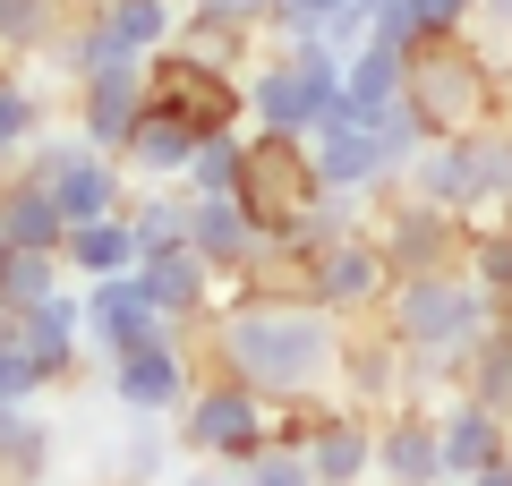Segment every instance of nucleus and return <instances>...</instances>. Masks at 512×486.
<instances>
[{
  "label": "nucleus",
  "mask_w": 512,
  "mask_h": 486,
  "mask_svg": "<svg viewBox=\"0 0 512 486\" xmlns=\"http://www.w3.org/2000/svg\"><path fill=\"white\" fill-rule=\"evenodd\" d=\"M197 367L239 376L256 401L333 393V367H342V316H325V307L222 299L214 324H205V342H197Z\"/></svg>",
  "instance_id": "1"
},
{
  "label": "nucleus",
  "mask_w": 512,
  "mask_h": 486,
  "mask_svg": "<svg viewBox=\"0 0 512 486\" xmlns=\"http://www.w3.org/2000/svg\"><path fill=\"white\" fill-rule=\"evenodd\" d=\"M376 324H384V342L402 350L410 393H444V384H461L470 350L487 342L495 299L470 282V265H453V273H393L384 299H376Z\"/></svg>",
  "instance_id": "2"
},
{
  "label": "nucleus",
  "mask_w": 512,
  "mask_h": 486,
  "mask_svg": "<svg viewBox=\"0 0 512 486\" xmlns=\"http://www.w3.org/2000/svg\"><path fill=\"white\" fill-rule=\"evenodd\" d=\"M402 111L427 137H470L487 120H512V69L478 35H427L402 52Z\"/></svg>",
  "instance_id": "3"
},
{
  "label": "nucleus",
  "mask_w": 512,
  "mask_h": 486,
  "mask_svg": "<svg viewBox=\"0 0 512 486\" xmlns=\"http://www.w3.org/2000/svg\"><path fill=\"white\" fill-rule=\"evenodd\" d=\"M342 43L325 35H291L265 43V60L239 69V94H248V128H282V137H325V128L350 120L342 103Z\"/></svg>",
  "instance_id": "4"
},
{
  "label": "nucleus",
  "mask_w": 512,
  "mask_h": 486,
  "mask_svg": "<svg viewBox=\"0 0 512 486\" xmlns=\"http://www.w3.org/2000/svg\"><path fill=\"white\" fill-rule=\"evenodd\" d=\"M171 444H180L188 461L239 469V461H256V452L274 444V401H256L248 384L222 376V367H197L188 401L171 410Z\"/></svg>",
  "instance_id": "5"
},
{
  "label": "nucleus",
  "mask_w": 512,
  "mask_h": 486,
  "mask_svg": "<svg viewBox=\"0 0 512 486\" xmlns=\"http://www.w3.org/2000/svg\"><path fill=\"white\" fill-rule=\"evenodd\" d=\"M308 205H316V154H308V137L248 128V145H239V214L256 222V239H291Z\"/></svg>",
  "instance_id": "6"
},
{
  "label": "nucleus",
  "mask_w": 512,
  "mask_h": 486,
  "mask_svg": "<svg viewBox=\"0 0 512 486\" xmlns=\"http://www.w3.org/2000/svg\"><path fill=\"white\" fill-rule=\"evenodd\" d=\"M367 231H376V248H384V273H453L461 256H470V222L419 205L402 180H384L376 197H367Z\"/></svg>",
  "instance_id": "7"
},
{
  "label": "nucleus",
  "mask_w": 512,
  "mask_h": 486,
  "mask_svg": "<svg viewBox=\"0 0 512 486\" xmlns=\"http://www.w3.org/2000/svg\"><path fill=\"white\" fill-rule=\"evenodd\" d=\"M146 111H163V120H188L197 137L248 128V94H239V69H205V60H197V52H180V43L146 52Z\"/></svg>",
  "instance_id": "8"
},
{
  "label": "nucleus",
  "mask_w": 512,
  "mask_h": 486,
  "mask_svg": "<svg viewBox=\"0 0 512 486\" xmlns=\"http://www.w3.org/2000/svg\"><path fill=\"white\" fill-rule=\"evenodd\" d=\"M188 384H197V350L171 342V333H154V342L103 359V393H111L120 418H171L188 401Z\"/></svg>",
  "instance_id": "9"
},
{
  "label": "nucleus",
  "mask_w": 512,
  "mask_h": 486,
  "mask_svg": "<svg viewBox=\"0 0 512 486\" xmlns=\"http://www.w3.org/2000/svg\"><path fill=\"white\" fill-rule=\"evenodd\" d=\"M376 486H444V435L427 393H402L393 410H376Z\"/></svg>",
  "instance_id": "10"
},
{
  "label": "nucleus",
  "mask_w": 512,
  "mask_h": 486,
  "mask_svg": "<svg viewBox=\"0 0 512 486\" xmlns=\"http://www.w3.org/2000/svg\"><path fill=\"white\" fill-rule=\"evenodd\" d=\"M18 350H26V367L43 376V393H69V384L86 376V307H77L69 282H60L43 307L18 316Z\"/></svg>",
  "instance_id": "11"
},
{
  "label": "nucleus",
  "mask_w": 512,
  "mask_h": 486,
  "mask_svg": "<svg viewBox=\"0 0 512 486\" xmlns=\"http://www.w3.org/2000/svg\"><path fill=\"white\" fill-rule=\"evenodd\" d=\"M299 461H308L316 486H376V410H359V401H325V418L308 427Z\"/></svg>",
  "instance_id": "12"
},
{
  "label": "nucleus",
  "mask_w": 512,
  "mask_h": 486,
  "mask_svg": "<svg viewBox=\"0 0 512 486\" xmlns=\"http://www.w3.org/2000/svg\"><path fill=\"white\" fill-rule=\"evenodd\" d=\"M77 307H86V359H94V367L163 333V316L146 307L137 273H103V282H77Z\"/></svg>",
  "instance_id": "13"
},
{
  "label": "nucleus",
  "mask_w": 512,
  "mask_h": 486,
  "mask_svg": "<svg viewBox=\"0 0 512 486\" xmlns=\"http://www.w3.org/2000/svg\"><path fill=\"white\" fill-rule=\"evenodd\" d=\"M137 120H146V60H137V69L77 77V86H69V128L94 145V154H120Z\"/></svg>",
  "instance_id": "14"
},
{
  "label": "nucleus",
  "mask_w": 512,
  "mask_h": 486,
  "mask_svg": "<svg viewBox=\"0 0 512 486\" xmlns=\"http://www.w3.org/2000/svg\"><path fill=\"white\" fill-rule=\"evenodd\" d=\"M384 282H393V273H384L376 231H350V239H333V248H316V307H325V316H342V324L376 316Z\"/></svg>",
  "instance_id": "15"
},
{
  "label": "nucleus",
  "mask_w": 512,
  "mask_h": 486,
  "mask_svg": "<svg viewBox=\"0 0 512 486\" xmlns=\"http://www.w3.org/2000/svg\"><path fill=\"white\" fill-rule=\"evenodd\" d=\"M333 393L359 401V410H393V401L410 393V367H402V350L384 342L376 316L342 324V367H333Z\"/></svg>",
  "instance_id": "16"
},
{
  "label": "nucleus",
  "mask_w": 512,
  "mask_h": 486,
  "mask_svg": "<svg viewBox=\"0 0 512 486\" xmlns=\"http://www.w3.org/2000/svg\"><path fill=\"white\" fill-rule=\"evenodd\" d=\"M222 299H265V307H316V248L299 239H256V256L222 282Z\"/></svg>",
  "instance_id": "17"
},
{
  "label": "nucleus",
  "mask_w": 512,
  "mask_h": 486,
  "mask_svg": "<svg viewBox=\"0 0 512 486\" xmlns=\"http://www.w3.org/2000/svg\"><path fill=\"white\" fill-rule=\"evenodd\" d=\"M402 188L436 214H461V222H487V197H478V171H470V145L461 137H427L419 162L402 171Z\"/></svg>",
  "instance_id": "18"
},
{
  "label": "nucleus",
  "mask_w": 512,
  "mask_h": 486,
  "mask_svg": "<svg viewBox=\"0 0 512 486\" xmlns=\"http://www.w3.org/2000/svg\"><path fill=\"white\" fill-rule=\"evenodd\" d=\"M436 435H444V486H461L470 469H487L495 452H512V418L487 410V401H470V393L436 401Z\"/></svg>",
  "instance_id": "19"
},
{
  "label": "nucleus",
  "mask_w": 512,
  "mask_h": 486,
  "mask_svg": "<svg viewBox=\"0 0 512 486\" xmlns=\"http://www.w3.org/2000/svg\"><path fill=\"white\" fill-rule=\"evenodd\" d=\"M308 154H316V188H333V197H376L384 188V154L367 137V120H342L325 137H308Z\"/></svg>",
  "instance_id": "20"
},
{
  "label": "nucleus",
  "mask_w": 512,
  "mask_h": 486,
  "mask_svg": "<svg viewBox=\"0 0 512 486\" xmlns=\"http://www.w3.org/2000/svg\"><path fill=\"white\" fill-rule=\"evenodd\" d=\"M188 248L231 282V273L256 256V222L239 214V197H188Z\"/></svg>",
  "instance_id": "21"
},
{
  "label": "nucleus",
  "mask_w": 512,
  "mask_h": 486,
  "mask_svg": "<svg viewBox=\"0 0 512 486\" xmlns=\"http://www.w3.org/2000/svg\"><path fill=\"white\" fill-rule=\"evenodd\" d=\"M0 239H9V248H43V256H60L69 222H60V205H52V188H43V180H26V171H0Z\"/></svg>",
  "instance_id": "22"
},
{
  "label": "nucleus",
  "mask_w": 512,
  "mask_h": 486,
  "mask_svg": "<svg viewBox=\"0 0 512 486\" xmlns=\"http://www.w3.org/2000/svg\"><path fill=\"white\" fill-rule=\"evenodd\" d=\"M52 128V94H43V69L26 60H0V171L26 154V145Z\"/></svg>",
  "instance_id": "23"
},
{
  "label": "nucleus",
  "mask_w": 512,
  "mask_h": 486,
  "mask_svg": "<svg viewBox=\"0 0 512 486\" xmlns=\"http://www.w3.org/2000/svg\"><path fill=\"white\" fill-rule=\"evenodd\" d=\"M128 265H137V231H128V214L69 222V239H60V273H69V282H103V273H128Z\"/></svg>",
  "instance_id": "24"
},
{
  "label": "nucleus",
  "mask_w": 512,
  "mask_h": 486,
  "mask_svg": "<svg viewBox=\"0 0 512 486\" xmlns=\"http://www.w3.org/2000/svg\"><path fill=\"white\" fill-rule=\"evenodd\" d=\"M52 478V418L35 401H0V486H43Z\"/></svg>",
  "instance_id": "25"
},
{
  "label": "nucleus",
  "mask_w": 512,
  "mask_h": 486,
  "mask_svg": "<svg viewBox=\"0 0 512 486\" xmlns=\"http://www.w3.org/2000/svg\"><path fill=\"white\" fill-rule=\"evenodd\" d=\"M188 154H197V128H188V120H163V111H146V120L128 128V145H120V171H128V180H180Z\"/></svg>",
  "instance_id": "26"
},
{
  "label": "nucleus",
  "mask_w": 512,
  "mask_h": 486,
  "mask_svg": "<svg viewBox=\"0 0 512 486\" xmlns=\"http://www.w3.org/2000/svg\"><path fill=\"white\" fill-rule=\"evenodd\" d=\"M342 103H350V120L393 111V103H402V52H393V43H350V60H342Z\"/></svg>",
  "instance_id": "27"
},
{
  "label": "nucleus",
  "mask_w": 512,
  "mask_h": 486,
  "mask_svg": "<svg viewBox=\"0 0 512 486\" xmlns=\"http://www.w3.org/2000/svg\"><path fill=\"white\" fill-rule=\"evenodd\" d=\"M120 214H128V231H137V256L146 248H180L188 239V188L180 180H137Z\"/></svg>",
  "instance_id": "28"
},
{
  "label": "nucleus",
  "mask_w": 512,
  "mask_h": 486,
  "mask_svg": "<svg viewBox=\"0 0 512 486\" xmlns=\"http://www.w3.org/2000/svg\"><path fill=\"white\" fill-rule=\"evenodd\" d=\"M171 469H180L171 427H163V418H137V427H128V444L103 461V486H163Z\"/></svg>",
  "instance_id": "29"
},
{
  "label": "nucleus",
  "mask_w": 512,
  "mask_h": 486,
  "mask_svg": "<svg viewBox=\"0 0 512 486\" xmlns=\"http://www.w3.org/2000/svg\"><path fill=\"white\" fill-rule=\"evenodd\" d=\"M77 0H0V60H26L35 69L43 52H52V35L69 26Z\"/></svg>",
  "instance_id": "30"
},
{
  "label": "nucleus",
  "mask_w": 512,
  "mask_h": 486,
  "mask_svg": "<svg viewBox=\"0 0 512 486\" xmlns=\"http://www.w3.org/2000/svg\"><path fill=\"white\" fill-rule=\"evenodd\" d=\"M94 18L111 26V43L128 52H163L180 35V0H94Z\"/></svg>",
  "instance_id": "31"
},
{
  "label": "nucleus",
  "mask_w": 512,
  "mask_h": 486,
  "mask_svg": "<svg viewBox=\"0 0 512 486\" xmlns=\"http://www.w3.org/2000/svg\"><path fill=\"white\" fill-rule=\"evenodd\" d=\"M171 43L197 52L205 69H248V52L265 35H248V26H231V18H205V9H180V35H171Z\"/></svg>",
  "instance_id": "32"
},
{
  "label": "nucleus",
  "mask_w": 512,
  "mask_h": 486,
  "mask_svg": "<svg viewBox=\"0 0 512 486\" xmlns=\"http://www.w3.org/2000/svg\"><path fill=\"white\" fill-rule=\"evenodd\" d=\"M461 265H470V282L495 299V316H512V222L504 214L470 222V256H461Z\"/></svg>",
  "instance_id": "33"
},
{
  "label": "nucleus",
  "mask_w": 512,
  "mask_h": 486,
  "mask_svg": "<svg viewBox=\"0 0 512 486\" xmlns=\"http://www.w3.org/2000/svg\"><path fill=\"white\" fill-rule=\"evenodd\" d=\"M60 282H69V273H60V256H43V248H9V256H0V316H26V307H43Z\"/></svg>",
  "instance_id": "34"
},
{
  "label": "nucleus",
  "mask_w": 512,
  "mask_h": 486,
  "mask_svg": "<svg viewBox=\"0 0 512 486\" xmlns=\"http://www.w3.org/2000/svg\"><path fill=\"white\" fill-rule=\"evenodd\" d=\"M239 145H248V128H222V137H197V154H188L180 188H188V197H239Z\"/></svg>",
  "instance_id": "35"
},
{
  "label": "nucleus",
  "mask_w": 512,
  "mask_h": 486,
  "mask_svg": "<svg viewBox=\"0 0 512 486\" xmlns=\"http://www.w3.org/2000/svg\"><path fill=\"white\" fill-rule=\"evenodd\" d=\"M470 171H478V197H487V214H504L512 205V120H487V128H470Z\"/></svg>",
  "instance_id": "36"
},
{
  "label": "nucleus",
  "mask_w": 512,
  "mask_h": 486,
  "mask_svg": "<svg viewBox=\"0 0 512 486\" xmlns=\"http://www.w3.org/2000/svg\"><path fill=\"white\" fill-rule=\"evenodd\" d=\"M350 231H367V197H333V188H316V205L299 214V248H333V239H350Z\"/></svg>",
  "instance_id": "37"
},
{
  "label": "nucleus",
  "mask_w": 512,
  "mask_h": 486,
  "mask_svg": "<svg viewBox=\"0 0 512 486\" xmlns=\"http://www.w3.org/2000/svg\"><path fill=\"white\" fill-rule=\"evenodd\" d=\"M367 137H376V154H384V180H402L410 162H419V145H427V128L410 120L402 103H393V111H376V120H367Z\"/></svg>",
  "instance_id": "38"
},
{
  "label": "nucleus",
  "mask_w": 512,
  "mask_h": 486,
  "mask_svg": "<svg viewBox=\"0 0 512 486\" xmlns=\"http://www.w3.org/2000/svg\"><path fill=\"white\" fill-rule=\"evenodd\" d=\"M231 478H239V486H316V478H308V461H299V452H282V444H265L256 461H239Z\"/></svg>",
  "instance_id": "39"
},
{
  "label": "nucleus",
  "mask_w": 512,
  "mask_h": 486,
  "mask_svg": "<svg viewBox=\"0 0 512 486\" xmlns=\"http://www.w3.org/2000/svg\"><path fill=\"white\" fill-rule=\"evenodd\" d=\"M402 9H410V26H419V43H427V35H470L478 0H402Z\"/></svg>",
  "instance_id": "40"
},
{
  "label": "nucleus",
  "mask_w": 512,
  "mask_h": 486,
  "mask_svg": "<svg viewBox=\"0 0 512 486\" xmlns=\"http://www.w3.org/2000/svg\"><path fill=\"white\" fill-rule=\"evenodd\" d=\"M470 35L512 69V0H478V9H470Z\"/></svg>",
  "instance_id": "41"
},
{
  "label": "nucleus",
  "mask_w": 512,
  "mask_h": 486,
  "mask_svg": "<svg viewBox=\"0 0 512 486\" xmlns=\"http://www.w3.org/2000/svg\"><path fill=\"white\" fill-rule=\"evenodd\" d=\"M180 9H205V18H231V26H248V35H265V18H274V0H180Z\"/></svg>",
  "instance_id": "42"
},
{
  "label": "nucleus",
  "mask_w": 512,
  "mask_h": 486,
  "mask_svg": "<svg viewBox=\"0 0 512 486\" xmlns=\"http://www.w3.org/2000/svg\"><path fill=\"white\" fill-rule=\"evenodd\" d=\"M163 486H239V478H231V469H214V461H197V469H171Z\"/></svg>",
  "instance_id": "43"
},
{
  "label": "nucleus",
  "mask_w": 512,
  "mask_h": 486,
  "mask_svg": "<svg viewBox=\"0 0 512 486\" xmlns=\"http://www.w3.org/2000/svg\"><path fill=\"white\" fill-rule=\"evenodd\" d=\"M461 486H512V452H495V461H487V469H470Z\"/></svg>",
  "instance_id": "44"
},
{
  "label": "nucleus",
  "mask_w": 512,
  "mask_h": 486,
  "mask_svg": "<svg viewBox=\"0 0 512 486\" xmlns=\"http://www.w3.org/2000/svg\"><path fill=\"white\" fill-rule=\"evenodd\" d=\"M0 256H9V239H0Z\"/></svg>",
  "instance_id": "45"
}]
</instances>
